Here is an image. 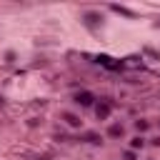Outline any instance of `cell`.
<instances>
[{
    "instance_id": "1",
    "label": "cell",
    "mask_w": 160,
    "mask_h": 160,
    "mask_svg": "<svg viewBox=\"0 0 160 160\" xmlns=\"http://www.w3.org/2000/svg\"><path fill=\"white\" fill-rule=\"evenodd\" d=\"M92 92H88V90H80V92H75V102L78 105H82V108H88V105H92Z\"/></svg>"
},
{
    "instance_id": "2",
    "label": "cell",
    "mask_w": 160,
    "mask_h": 160,
    "mask_svg": "<svg viewBox=\"0 0 160 160\" xmlns=\"http://www.w3.org/2000/svg\"><path fill=\"white\" fill-rule=\"evenodd\" d=\"M98 62H100V65H105L108 70H120V68H122V62H112V58H108V55H100V58H98Z\"/></svg>"
},
{
    "instance_id": "3",
    "label": "cell",
    "mask_w": 160,
    "mask_h": 160,
    "mask_svg": "<svg viewBox=\"0 0 160 160\" xmlns=\"http://www.w3.org/2000/svg\"><path fill=\"white\" fill-rule=\"evenodd\" d=\"M95 112H98L100 120H108V118H110V105H108V102H100V105L95 108Z\"/></svg>"
},
{
    "instance_id": "4",
    "label": "cell",
    "mask_w": 160,
    "mask_h": 160,
    "mask_svg": "<svg viewBox=\"0 0 160 160\" xmlns=\"http://www.w3.org/2000/svg\"><path fill=\"white\" fill-rule=\"evenodd\" d=\"M110 10H115V12H120V15H128V18H135V12L128 10V8H122V5H110Z\"/></svg>"
},
{
    "instance_id": "5",
    "label": "cell",
    "mask_w": 160,
    "mask_h": 160,
    "mask_svg": "<svg viewBox=\"0 0 160 160\" xmlns=\"http://www.w3.org/2000/svg\"><path fill=\"white\" fill-rule=\"evenodd\" d=\"M62 118H65V122H68V125H72V128H80V118H75L72 112H65Z\"/></svg>"
},
{
    "instance_id": "6",
    "label": "cell",
    "mask_w": 160,
    "mask_h": 160,
    "mask_svg": "<svg viewBox=\"0 0 160 160\" xmlns=\"http://www.w3.org/2000/svg\"><path fill=\"white\" fill-rule=\"evenodd\" d=\"M82 140H85V142H100V135H95V132H85Z\"/></svg>"
},
{
    "instance_id": "7",
    "label": "cell",
    "mask_w": 160,
    "mask_h": 160,
    "mask_svg": "<svg viewBox=\"0 0 160 160\" xmlns=\"http://www.w3.org/2000/svg\"><path fill=\"white\" fill-rule=\"evenodd\" d=\"M108 132H110L112 138H120V135H122V128H120V125H110V130H108Z\"/></svg>"
},
{
    "instance_id": "8",
    "label": "cell",
    "mask_w": 160,
    "mask_h": 160,
    "mask_svg": "<svg viewBox=\"0 0 160 160\" xmlns=\"http://www.w3.org/2000/svg\"><path fill=\"white\" fill-rule=\"evenodd\" d=\"M135 128L142 132V130H148V122H145V120H135Z\"/></svg>"
},
{
    "instance_id": "9",
    "label": "cell",
    "mask_w": 160,
    "mask_h": 160,
    "mask_svg": "<svg viewBox=\"0 0 160 160\" xmlns=\"http://www.w3.org/2000/svg\"><path fill=\"white\" fill-rule=\"evenodd\" d=\"M130 148H142V138H135V140H130Z\"/></svg>"
},
{
    "instance_id": "10",
    "label": "cell",
    "mask_w": 160,
    "mask_h": 160,
    "mask_svg": "<svg viewBox=\"0 0 160 160\" xmlns=\"http://www.w3.org/2000/svg\"><path fill=\"white\" fill-rule=\"evenodd\" d=\"M122 158H125V160H135V155H132L130 150H125V155H122Z\"/></svg>"
}]
</instances>
